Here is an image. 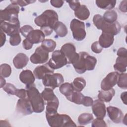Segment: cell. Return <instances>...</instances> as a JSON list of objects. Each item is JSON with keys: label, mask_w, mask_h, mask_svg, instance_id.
<instances>
[{"label": "cell", "mask_w": 127, "mask_h": 127, "mask_svg": "<svg viewBox=\"0 0 127 127\" xmlns=\"http://www.w3.org/2000/svg\"><path fill=\"white\" fill-rule=\"evenodd\" d=\"M33 30H34L33 28L30 25H25L20 28V32L24 37L26 38L28 34Z\"/></svg>", "instance_id": "38"}, {"label": "cell", "mask_w": 127, "mask_h": 127, "mask_svg": "<svg viewBox=\"0 0 127 127\" xmlns=\"http://www.w3.org/2000/svg\"><path fill=\"white\" fill-rule=\"evenodd\" d=\"M74 15L80 20L87 19L90 15V12L85 5H80V7L74 11Z\"/></svg>", "instance_id": "25"}, {"label": "cell", "mask_w": 127, "mask_h": 127, "mask_svg": "<svg viewBox=\"0 0 127 127\" xmlns=\"http://www.w3.org/2000/svg\"><path fill=\"white\" fill-rule=\"evenodd\" d=\"M29 61L28 57L24 53L17 54L13 60V64L15 68L21 69L25 67Z\"/></svg>", "instance_id": "20"}, {"label": "cell", "mask_w": 127, "mask_h": 127, "mask_svg": "<svg viewBox=\"0 0 127 127\" xmlns=\"http://www.w3.org/2000/svg\"><path fill=\"white\" fill-rule=\"evenodd\" d=\"M97 63L96 59L85 52L78 53V57L72 65L75 71L79 73H84L86 70H93Z\"/></svg>", "instance_id": "1"}, {"label": "cell", "mask_w": 127, "mask_h": 127, "mask_svg": "<svg viewBox=\"0 0 127 127\" xmlns=\"http://www.w3.org/2000/svg\"><path fill=\"white\" fill-rule=\"evenodd\" d=\"M70 28L72 32V36L75 40L81 41L85 38L86 33L83 22L77 19H73L70 22Z\"/></svg>", "instance_id": "6"}, {"label": "cell", "mask_w": 127, "mask_h": 127, "mask_svg": "<svg viewBox=\"0 0 127 127\" xmlns=\"http://www.w3.org/2000/svg\"><path fill=\"white\" fill-rule=\"evenodd\" d=\"M93 103V100L92 98L88 96H84L82 101V104L86 107L91 106Z\"/></svg>", "instance_id": "44"}, {"label": "cell", "mask_w": 127, "mask_h": 127, "mask_svg": "<svg viewBox=\"0 0 127 127\" xmlns=\"http://www.w3.org/2000/svg\"><path fill=\"white\" fill-rule=\"evenodd\" d=\"M107 111L109 117L114 123L118 124L122 122L124 115L119 108L113 106H109L107 108Z\"/></svg>", "instance_id": "15"}, {"label": "cell", "mask_w": 127, "mask_h": 127, "mask_svg": "<svg viewBox=\"0 0 127 127\" xmlns=\"http://www.w3.org/2000/svg\"><path fill=\"white\" fill-rule=\"evenodd\" d=\"M16 109L18 112L24 115H29L33 112L31 104L27 97L24 98H20L18 100Z\"/></svg>", "instance_id": "13"}, {"label": "cell", "mask_w": 127, "mask_h": 127, "mask_svg": "<svg viewBox=\"0 0 127 127\" xmlns=\"http://www.w3.org/2000/svg\"><path fill=\"white\" fill-rule=\"evenodd\" d=\"M0 76L3 77H8L11 73V68L10 66L7 64H1L0 66Z\"/></svg>", "instance_id": "34"}, {"label": "cell", "mask_w": 127, "mask_h": 127, "mask_svg": "<svg viewBox=\"0 0 127 127\" xmlns=\"http://www.w3.org/2000/svg\"><path fill=\"white\" fill-rule=\"evenodd\" d=\"M64 2V1L62 0H52L50 1L51 4L56 8H60L62 7Z\"/></svg>", "instance_id": "45"}, {"label": "cell", "mask_w": 127, "mask_h": 127, "mask_svg": "<svg viewBox=\"0 0 127 127\" xmlns=\"http://www.w3.org/2000/svg\"><path fill=\"white\" fill-rule=\"evenodd\" d=\"M67 64L66 58L61 50H56L53 52L52 57L48 63L49 66L54 70L60 68Z\"/></svg>", "instance_id": "8"}, {"label": "cell", "mask_w": 127, "mask_h": 127, "mask_svg": "<svg viewBox=\"0 0 127 127\" xmlns=\"http://www.w3.org/2000/svg\"><path fill=\"white\" fill-rule=\"evenodd\" d=\"M59 90L62 94L65 96L68 100L70 101L74 91L71 83L65 82L62 84L60 86Z\"/></svg>", "instance_id": "22"}, {"label": "cell", "mask_w": 127, "mask_h": 127, "mask_svg": "<svg viewBox=\"0 0 127 127\" xmlns=\"http://www.w3.org/2000/svg\"><path fill=\"white\" fill-rule=\"evenodd\" d=\"M60 50L66 58L68 64L74 63L78 57V53L76 52L75 47L72 43H65Z\"/></svg>", "instance_id": "9"}, {"label": "cell", "mask_w": 127, "mask_h": 127, "mask_svg": "<svg viewBox=\"0 0 127 127\" xmlns=\"http://www.w3.org/2000/svg\"><path fill=\"white\" fill-rule=\"evenodd\" d=\"M19 79L23 83L25 84L26 86H28L34 84L35 77L30 70L26 69L20 73Z\"/></svg>", "instance_id": "19"}, {"label": "cell", "mask_w": 127, "mask_h": 127, "mask_svg": "<svg viewBox=\"0 0 127 127\" xmlns=\"http://www.w3.org/2000/svg\"><path fill=\"white\" fill-rule=\"evenodd\" d=\"M45 34L41 30L36 29L32 30L28 34L26 39L33 44L42 42L45 40Z\"/></svg>", "instance_id": "18"}, {"label": "cell", "mask_w": 127, "mask_h": 127, "mask_svg": "<svg viewBox=\"0 0 127 127\" xmlns=\"http://www.w3.org/2000/svg\"><path fill=\"white\" fill-rule=\"evenodd\" d=\"M21 41V38L19 33L10 37L9 43L11 46H15L18 45Z\"/></svg>", "instance_id": "37"}, {"label": "cell", "mask_w": 127, "mask_h": 127, "mask_svg": "<svg viewBox=\"0 0 127 127\" xmlns=\"http://www.w3.org/2000/svg\"><path fill=\"white\" fill-rule=\"evenodd\" d=\"M17 89L15 86L10 83H6L3 87V89L7 94L10 95H15Z\"/></svg>", "instance_id": "36"}, {"label": "cell", "mask_w": 127, "mask_h": 127, "mask_svg": "<svg viewBox=\"0 0 127 127\" xmlns=\"http://www.w3.org/2000/svg\"><path fill=\"white\" fill-rule=\"evenodd\" d=\"M119 73L112 72L107 75L101 83V88L103 90H108L113 88L117 83Z\"/></svg>", "instance_id": "12"}, {"label": "cell", "mask_w": 127, "mask_h": 127, "mask_svg": "<svg viewBox=\"0 0 127 127\" xmlns=\"http://www.w3.org/2000/svg\"><path fill=\"white\" fill-rule=\"evenodd\" d=\"M93 119L92 114L85 113L79 115L78 118V122L80 126H85L91 122Z\"/></svg>", "instance_id": "30"}, {"label": "cell", "mask_w": 127, "mask_h": 127, "mask_svg": "<svg viewBox=\"0 0 127 127\" xmlns=\"http://www.w3.org/2000/svg\"><path fill=\"white\" fill-rule=\"evenodd\" d=\"M49 125L52 127H76L71 118L66 114H59L58 112L52 114H46Z\"/></svg>", "instance_id": "3"}, {"label": "cell", "mask_w": 127, "mask_h": 127, "mask_svg": "<svg viewBox=\"0 0 127 127\" xmlns=\"http://www.w3.org/2000/svg\"><path fill=\"white\" fill-rule=\"evenodd\" d=\"M64 81V79L63 75L58 73L47 74L42 79L43 85L53 90L60 86Z\"/></svg>", "instance_id": "7"}, {"label": "cell", "mask_w": 127, "mask_h": 127, "mask_svg": "<svg viewBox=\"0 0 127 127\" xmlns=\"http://www.w3.org/2000/svg\"><path fill=\"white\" fill-rule=\"evenodd\" d=\"M91 49L94 53H96V54L100 53L103 50V48L100 46L98 41L94 42L92 44Z\"/></svg>", "instance_id": "40"}, {"label": "cell", "mask_w": 127, "mask_h": 127, "mask_svg": "<svg viewBox=\"0 0 127 127\" xmlns=\"http://www.w3.org/2000/svg\"><path fill=\"white\" fill-rule=\"evenodd\" d=\"M44 100L47 103L48 102L54 100L58 98L55 95L53 90L50 88H45L41 93Z\"/></svg>", "instance_id": "28"}, {"label": "cell", "mask_w": 127, "mask_h": 127, "mask_svg": "<svg viewBox=\"0 0 127 127\" xmlns=\"http://www.w3.org/2000/svg\"><path fill=\"white\" fill-rule=\"evenodd\" d=\"M118 17L117 12L114 10H110L106 11L103 15V19L104 20L109 23H114L116 21Z\"/></svg>", "instance_id": "31"}, {"label": "cell", "mask_w": 127, "mask_h": 127, "mask_svg": "<svg viewBox=\"0 0 127 127\" xmlns=\"http://www.w3.org/2000/svg\"><path fill=\"white\" fill-rule=\"evenodd\" d=\"M121 29V25L117 21L114 23H109L106 22L104 19L100 28V30H101L103 32L109 33L113 36L119 33Z\"/></svg>", "instance_id": "14"}, {"label": "cell", "mask_w": 127, "mask_h": 127, "mask_svg": "<svg viewBox=\"0 0 127 127\" xmlns=\"http://www.w3.org/2000/svg\"><path fill=\"white\" fill-rule=\"evenodd\" d=\"M19 7L18 5L11 3L5 9L0 10V22L6 21L15 23L19 21Z\"/></svg>", "instance_id": "5"}, {"label": "cell", "mask_w": 127, "mask_h": 127, "mask_svg": "<svg viewBox=\"0 0 127 127\" xmlns=\"http://www.w3.org/2000/svg\"><path fill=\"white\" fill-rule=\"evenodd\" d=\"M54 70L52 69L47 64L37 66L33 71L35 77L38 79H42L47 74L53 73Z\"/></svg>", "instance_id": "17"}, {"label": "cell", "mask_w": 127, "mask_h": 127, "mask_svg": "<svg viewBox=\"0 0 127 127\" xmlns=\"http://www.w3.org/2000/svg\"><path fill=\"white\" fill-rule=\"evenodd\" d=\"M92 112L94 115L98 118L104 119L106 116V106L103 102L100 100L93 101L92 104Z\"/></svg>", "instance_id": "16"}, {"label": "cell", "mask_w": 127, "mask_h": 127, "mask_svg": "<svg viewBox=\"0 0 127 127\" xmlns=\"http://www.w3.org/2000/svg\"><path fill=\"white\" fill-rule=\"evenodd\" d=\"M91 126L92 127H107V125L104 121L103 119L97 118L96 119L93 120Z\"/></svg>", "instance_id": "39"}, {"label": "cell", "mask_w": 127, "mask_h": 127, "mask_svg": "<svg viewBox=\"0 0 127 127\" xmlns=\"http://www.w3.org/2000/svg\"><path fill=\"white\" fill-rule=\"evenodd\" d=\"M114 41V37L109 33L103 32L99 37L98 42L100 46L104 48L110 47Z\"/></svg>", "instance_id": "21"}, {"label": "cell", "mask_w": 127, "mask_h": 127, "mask_svg": "<svg viewBox=\"0 0 127 127\" xmlns=\"http://www.w3.org/2000/svg\"><path fill=\"white\" fill-rule=\"evenodd\" d=\"M127 50L125 48H120L117 51V54L118 56V57H125L127 58Z\"/></svg>", "instance_id": "46"}, {"label": "cell", "mask_w": 127, "mask_h": 127, "mask_svg": "<svg viewBox=\"0 0 127 127\" xmlns=\"http://www.w3.org/2000/svg\"><path fill=\"white\" fill-rule=\"evenodd\" d=\"M23 47L25 50H30V49L32 48L33 47V44L31 43L29 40H28L26 38L24 39L23 41Z\"/></svg>", "instance_id": "47"}, {"label": "cell", "mask_w": 127, "mask_h": 127, "mask_svg": "<svg viewBox=\"0 0 127 127\" xmlns=\"http://www.w3.org/2000/svg\"><path fill=\"white\" fill-rule=\"evenodd\" d=\"M115 94V91L112 88L108 90H101L99 91L98 98L99 100L102 102H109L112 99Z\"/></svg>", "instance_id": "23"}, {"label": "cell", "mask_w": 127, "mask_h": 127, "mask_svg": "<svg viewBox=\"0 0 127 127\" xmlns=\"http://www.w3.org/2000/svg\"><path fill=\"white\" fill-rule=\"evenodd\" d=\"M127 0H124L121 2L119 5V9L121 11L124 12H127Z\"/></svg>", "instance_id": "48"}, {"label": "cell", "mask_w": 127, "mask_h": 127, "mask_svg": "<svg viewBox=\"0 0 127 127\" xmlns=\"http://www.w3.org/2000/svg\"><path fill=\"white\" fill-rule=\"evenodd\" d=\"M127 58L125 57H118L114 65V69L119 72L124 73L127 70Z\"/></svg>", "instance_id": "24"}, {"label": "cell", "mask_w": 127, "mask_h": 127, "mask_svg": "<svg viewBox=\"0 0 127 127\" xmlns=\"http://www.w3.org/2000/svg\"><path fill=\"white\" fill-rule=\"evenodd\" d=\"M58 15L54 10L48 9L44 11L41 15L35 18V24L41 27H51L54 30V28L58 21Z\"/></svg>", "instance_id": "4"}, {"label": "cell", "mask_w": 127, "mask_h": 127, "mask_svg": "<svg viewBox=\"0 0 127 127\" xmlns=\"http://www.w3.org/2000/svg\"><path fill=\"white\" fill-rule=\"evenodd\" d=\"M84 97V96L80 92L74 91L70 101L76 104H82Z\"/></svg>", "instance_id": "35"}, {"label": "cell", "mask_w": 127, "mask_h": 127, "mask_svg": "<svg viewBox=\"0 0 127 127\" xmlns=\"http://www.w3.org/2000/svg\"><path fill=\"white\" fill-rule=\"evenodd\" d=\"M54 30L56 34L60 37H65L67 33L68 30L66 26L63 22L58 21L54 28Z\"/></svg>", "instance_id": "27"}, {"label": "cell", "mask_w": 127, "mask_h": 127, "mask_svg": "<svg viewBox=\"0 0 127 127\" xmlns=\"http://www.w3.org/2000/svg\"><path fill=\"white\" fill-rule=\"evenodd\" d=\"M71 84L74 91L80 92L85 87L86 81L83 77H78L74 79Z\"/></svg>", "instance_id": "29"}, {"label": "cell", "mask_w": 127, "mask_h": 127, "mask_svg": "<svg viewBox=\"0 0 127 127\" xmlns=\"http://www.w3.org/2000/svg\"><path fill=\"white\" fill-rule=\"evenodd\" d=\"M49 59V52L44 50L41 46L37 48L34 53L30 57V60L34 64L45 63Z\"/></svg>", "instance_id": "10"}, {"label": "cell", "mask_w": 127, "mask_h": 127, "mask_svg": "<svg viewBox=\"0 0 127 127\" xmlns=\"http://www.w3.org/2000/svg\"><path fill=\"white\" fill-rule=\"evenodd\" d=\"M5 80L4 79V77L0 76V88H3L5 85Z\"/></svg>", "instance_id": "51"}, {"label": "cell", "mask_w": 127, "mask_h": 127, "mask_svg": "<svg viewBox=\"0 0 127 127\" xmlns=\"http://www.w3.org/2000/svg\"><path fill=\"white\" fill-rule=\"evenodd\" d=\"M10 2L12 3L19 5L21 7L25 6L31 3L35 2V0H10Z\"/></svg>", "instance_id": "41"}, {"label": "cell", "mask_w": 127, "mask_h": 127, "mask_svg": "<svg viewBox=\"0 0 127 127\" xmlns=\"http://www.w3.org/2000/svg\"><path fill=\"white\" fill-rule=\"evenodd\" d=\"M96 3L98 7L101 9L111 10L116 5V0H97Z\"/></svg>", "instance_id": "26"}, {"label": "cell", "mask_w": 127, "mask_h": 127, "mask_svg": "<svg viewBox=\"0 0 127 127\" xmlns=\"http://www.w3.org/2000/svg\"><path fill=\"white\" fill-rule=\"evenodd\" d=\"M56 42L54 41L52 39H45L42 42L41 44V47L45 50L48 52H53L56 47Z\"/></svg>", "instance_id": "32"}, {"label": "cell", "mask_w": 127, "mask_h": 127, "mask_svg": "<svg viewBox=\"0 0 127 127\" xmlns=\"http://www.w3.org/2000/svg\"><path fill=\"white\" fill-rule=\"evenodd\" d=\"M19 98H24L27 97V91L24 89H17L15 95Z\"/></svg>", "instance_id": "43"}, {"label": "cell", "mask_w": 127, "mask_h": 127, "mask_svg": "<svg viewBox=\"0 0 127 127\" xmlns=\"http://www.w3.org/2000/svg\"><path fill=\"white\" fill-rule=\"evenodd\" d=\"M0 29L8 36H12L20 32V22L15 23L6 21L0 22Z\"/></svg>", "instance_id": "11"}, {"label": "cell", "mask_w": 127, "mask_h": 127, "mask_svg": "<svg viewBox=\"0 0 127 127\" xmlns=\"http://www.w3.org/2000/svg\"><path fill=\"white\" fill-rule=\"evenodd\" d=\"M117 84L122 89H127V74L126 73H122L119 75Z\"/></svg>", "instance_id": "33"}, {"label": "cell", "mask_w": 127, "mask_h": 127, "mask_svg": "<svg viewBox=\"0 0 127 127\" xmlns=\"http://www.w3.org/2000/svg\"><path fill=\"white\" fill-rule=\"evenodd\" d=\"M26 90L33 112L37 113L42 112L45 108V102L35 85L33 84L26 86Z\"/></svg>", "instance_id": "2"}, {"label": "cell", "mask_w": 127, "mask_h": 127, "mask_svg": "<svg viewBox=\"0 0 127 127\" xmlns=\"http://www.w3.org/2000/svg\"><path fill=\"white\" fill-rule=\"evenodd\" d=\"M0 47H2L5 43L6 41V36L5 33L0 29Z\"/></svg>", "instance_id": "49"}, {"label": "cell", "mask_w": 127, "mask_h": 127, "mask_svg": "<svg viewBox=\"0 0 127 127\" xmlns=\"http://www.w3.org/2000/svg\"><path fill=\"white\" fill-rule=\"evenodd\" d=\"M66 2L69 3V5L70 8L74 11L76 10L80 6V2L77 0H69L66 1Z\"/></svg>", "instance_id": "42"}, {"label": "cell", "mask_w": 127, "mask_h": 127, "mask_svg": "<svg viewBox=\"0 0 127 127\" xmlns=\"http://www.w3.org/2000/svg\"><path fill=\"white\" fill-rule=\"evenodd\" d=\"M121 98L123 103L127 105V92H123L121 95Z\"/></svg>", "instance_id": "50"}]
</instances>
